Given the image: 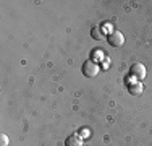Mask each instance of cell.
Listing matches in <instances>:
<instances>
[{"label":"cell","instance_id":"6","mask_svg":"<svg viewBox=\"0 0 152 146\" xmlns=\"http://www.w3.org/2000/svg\"><path fill=\"white\" fill-rule=\"evenodd\" d=\"M91 36H92V39H96V41H102L104 38H105V34H104V31L100 28H97V26H94L91 29Z\"/></svg>","mask_w":152,"mask_h":146},{"label":"cell","instance_id":"8","mask_svg":"<svg viewBox=\"0 0 152 146\" xmlns=\"http://www.w3.org/2000/svg\"><path fill=\"white\" fill-rule=\"evenodd\" d=\"M8 145V136H7L5 133L0 135V146H7Z\"/></svg>","mask_w":152,"mask_h":146},{"label":"cell","instance_id":"2","mask_svg":"<svg viewBox=\"0 0 152 146\" xmlns=\"http://www.w3.org/2000/svg\"><path fill=\"white\" fill-rule=\"evenodd\" d=\"M107 41H108V44H110V46L120 47V46H123V42H125V36H123L120 31H112L110 34H108Z\"/></svg>","mask_w":152,"mask_h":146},{"label":"cell","instance_id":"4","mask_svg":"<svg viewBox=\"0 0 152 146\" xmlns=\"http://www.w3.org/2000/svg\"><path fill=\"white\" fill-rule=\"evenodd\" d=\"M128 91L129 94H133V96H139L141 93H142V83L134 80V81H129L128 83Z\"/></svg>","mask_w":152,"mask_h":146},{"label":"cell","instance_id":"7","mask_svg":"<svg viewBox=\"0 0 152 146\" xmlns=\"http://www.w3.org/2000/svg\"><path fill=\"white\" fill-rule=\"evenodd\" d=\"M79 136L89 138V136H91V130H89V128H81V130H79Z\"/></svg>","mask_w":152,"mask_h":146},{"label":"cell","instance_id":"1","mask_svg":"<svg viewBox=\"0 0 152 146\" xmlns=\"http://www.w3.org/2000/svg\"><path fill=\"white\" fill-rule=\"evenodd\" d=\"M99 70H100V67L96 63V62H92V60L84 62V65H83V73H84L88 78H94V76H97V75H99Z\"/></svg>","mask_w":152,"mask_h":146},{"label":"cell","instance_id":"5","mask_svg":"<svg viewBox=\"0 0 152 146\" xmlns=\"http://www.w3.org/2000/svg\"><path fill=\"white\" fill-rule=\"evenodd\" d=\"M65 146H83L81 136L79 135H70L65 141Z\"/></svg>","mask_w":152,"mask_h":146},{"label":"cell","instance_id":"3","mask_svg":"<svg viewBox=\"0 0 152 146\" xmlns=\"http://www.w3.org/2000/svg\"><path fill=\"white\" fill-rule=\"evenodd\" d=\"M131 75L134 80H137V81H142V80L146 78V67H144L142 63H134L131 67Z\"/></svg>","mask_w":152,"mask_h":146}]
</instances>
